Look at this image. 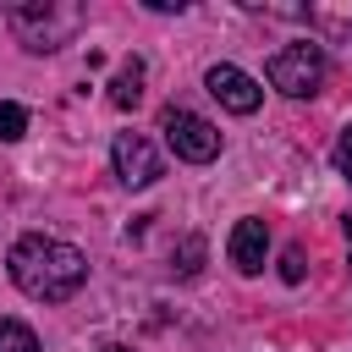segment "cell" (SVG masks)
Segmentation results:
<instances>
[{"label":"cell","mask_w":352,"mask_h":352,"mask_svg":"<svg viewBox=\"0 0 352 352\" xmlns=\"http://www.w3.org/2000/svg\"><path fill=\"white\" fill-rule=\"evenodd\" d=\"M6 264H11L16 292H28L33 302H66V297H77L82 280H88L82 248H72V242H60V236H38V231L16 236Z\"/></svg>","instance_id":"6da1fadb"},{"label":"cell","mask_w":352,"mask_h":352,"mask_svg":"<svg viewBox=\"0 0 352 352\" xmlns=\"http://www.w3.org/2000/svg\"><path fill=\"white\" fill-rule=\"evenodd\" d=\"M11 28L33 55H50L82 28V11L77 6H55V0H28V6H11Z\"/></svg>","instance_id":"7a4b0ae2"},{"label":"cell","mask_w":352,"mask_h":352,"mask_svg":"<svg viewBox=\"0 0 352 352\" xmlns=\"http://www.w3.org/2000/svg\"><path fill=\"white\" fill-rule=\"evenodd\" d=\"M324 50L319 44H286V50H275L270 55V66H264V77H270V88H280V94H292V99H308V94H319L324 88Z\"/></svg>","instance_id":"3957f363"},{"label":"cell","mask_w":352,"mask_h":352,"mask_svg":"<svg viewBox=\"0 0 352 352\" xmlns=\"http://www.w3.org/2000/svg\"><path fill=\"white\" fill-rule=\"evenodd\" d=\"M160 132H165L170 154H176V160H187V165H209V160L220 154V132H214V121H204L198 110L170 104V110L160 116Z\"/></svg>","instance_id":"277c9868"},{"label":"cell","mask_w":352,"mask_h":352,"mask_svg":"<svg viewBox=\"0 0 352 352\" xmlns=\"http://www.w3.org/2000/svg\"><path fill=\"white\" fill-rule=\"evenodd\" d=\"M110 165H116V176H121L126 187H154V182L165 176V165H160V154H154V143H148L143 132H121V138L110 143Z\"/></svg>","instance_id":"5b68a950"},{"label":"cell","mask_w":352,"mask_h":352,"mask_svg":"<svg viewBox=\"0 0 352 352\" xmlns=\"http://www.w3.org/2000/svg\"><path fill=\"white\" fill-rule=\"evenodd\" d=\"M204 88L231 110V116H253L258 104H264V88L242 72V66H231V60H220V66H209L204 72Z\"/></svg>","instance_id":"8992f818"},{"label":"cell","mask_w":352,"mask_h":352,"mask_svg":"<svg viewBox=\"0 0 352 352\" xmlns=\"http://www.w3.org/2000/svg\"><path fill=\"white\" fill-rule=\"evenodd\" d=\"M226 253H231V264H236L242 275H258V270H264V253H270V231H264V220H236Z\"/></svg>","instance_id":"52a82bcc"},{"label":"cell","mask_w":352,"mask_h":352,"mask_svg":"<svg viewBox=\"0 0 352 352\" xmlns=\"http://www.w3.org/2000/svg\"><path fill=\"white\" fill-rule=\"evenodd\" d=\"M138 99H143V60H126L116 72V82H110V104L116 110H132Z\"/></svg>","instance_id":"ba28073f"},{"label":"cell","mask_w":352,"mask_h":352,"mask_svg":"<svg viewBox=\"0 0 352 352\" xmlns=\"http://www.w3.org/2000/svg\"><path fill=\"white\" fill-rule=\"evenodd\" d=\"M0 352H38V336L22 319H0Z\"/></svg>","instance_id":"9c48e42d"},{"label":"cell","mask_w":352,"mask_h":352,"mask_svg":"<svg viewBox=\"0 0 352 352\" xmlns=\"http://www.w3.org/2000/svg\"><path fill=\"white\" fill-rule=\"evenodd\" d=\"M22 132H28V110L11 104V99H0V143H16Z\"/></svg>","instance_id":"30bf717a"},{"label":"cell","mask_w":352,"mask_h":352,"mask_svg":"<svg viewBox=\"0 0 352 352\" xmlns=\"http://www.w3.org/2000/svg\"><path fill=\"white\" fill-rule=\"evenodd\" d=\"M280 280H302V248H286V258H280Z\"/></svg>","instance_id":"8fae6325"},{"label":"cell","mask_w":352,"mask_h":352,"mask_svg":"<svg viewBox=\"0 0 352 352\" xmlns=\"http://www.w3.org/2000/svg\"><path fill=\"white\" fill-rule=\"evenodd\" d=\"M336 165H341V176L352 182V126H346V132L336 138Z\"/></svg>","instance_id":"7c38bea8"},{"label":"cell","mask_w":352,"mask_h":352,"mask_svg":"<svg viewBox=\"0 0 352 352\" xmlns=\"http://www.w3.org/2000/svg\"><path fill=\"white\" fill-rule=\"evenodd\" d=\"M198 258H204V242H198V236H187V248H182V264H176V270H182V275H192V270H198Z\"/></svg>","instance_id":"4fadbf2b"},{"label":"cell","mask_w":352,"mask_h":352,"mask_svg":"<svg viewBox=\"0 0 352 352\" xmlns=\"http://www.w3.org/2000/svg\"><path fill=\"white\" fill-rule=\"evenodd\" d=\"M346 264H352V220H346Z\"/></svg>","instance_id":"5bb4252c"},{"label":"cell","mask_w":352,"mask_h":352,"mask_svg":"<svg viewBox=\"0 0 352 352\" xmlns=\"http://www.w3.org/2000/svg\"><path fill=\"white\" fill-rule=\"evenodd\" d=\"M104 352H126V346H104Z\"/></svg>","instance_id":"9a60e30c"}]
</instances>
